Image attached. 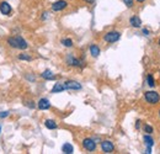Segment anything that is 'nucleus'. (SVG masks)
<instances>
[{"mask_svg":"<svg viewBox=\"0 0 160 154\" xmlns=\"http://www.w3.org/2000/svg\"><path fill=\"white\" fill-rule=\"evenodd\" d=\"M8 43L10 47L12 48H18V49H26L28 47L27 42L25 39L20 37V36H14V37H10L8 39Z\"/></svg>","mask_w":160,"mask_h":154,"instance_id":"1","label":"nucleus"},{"mask_svg":"<svg viewBox=\"0 0 160 154\" xmlns=\"http://www.w3.org/2000/svg\"><path fill=\"white\" fill-rule=\"evenodd\" d=\"M145 100H147V102H149V104H152V105H154V104H158L160 100V95L157 93V91H147L145 93Z\"/></svg>","mask_w":160,"mask_h":154,"instance_id":"2","label":"nucleus"},{"mask_svg":"<svg viewBox=\"0 0 160 154\" xmlns=\"http://www.w3.org/2000/svg\"><path fill=\"white\" fill-rule=\"evenodd\" d=\"M120 37H121V33L118 31H111V32H107V33L105 35L103 39H105L106 42H108V43H113V42L118 41Z\"/></svg>","mask_w":160,"mask_h":154,"instance_id":"3","label":"nucleus"},{"mask_svg":"<svg viewBox=\"0 0 160 154\" xmlns=\"http://www.w3.org/2000/svg\"><path fill=\"white\" fill-rule=\"evenodd\" d=\"M82 147L88 151V152H94L96 149V142L91 138H85L82 141Z\"/></svg>","mask_w":160,"mask_h":154,"instance_id":"4","label":"nucleus"},{"mask_svg":"<svg viewBox=\"0 0 160 154\" xmlns=\"http://www.w3.org/2000/svg\"><path fill=\"white\" fill-rule=\"evenodd\" d=\"M63 84H64L65 90H80L81 89V85L78 81H74V80H68Z\"/></svg>","mask_w":160,"mask_h":154,"instance_id":"5","label":"nucleus"},{"mask_svg":"<svg viewBox=\"0 0 160 154\" xmlns=\"http://www.w3.org/2000/svg\"><path fill=\"white\" fill-rule=\"evenodd\" d=\"M101 149L103 153H112L115 149V146L110 141H103V142H101Z\"/></svg>","mask_w":160,"mask_h":154,"instance_id":"6","label":"nucleus"},{"mask_svg":"<svg viewBox=\"0 0 160 154\" xmlns=\"http://www.w3.org/2000/svg\"><path fill=\"white\" fill-rule=\"evenodd\" d=\"M67 5H68V3H67L65 0H58V1L53 3L52 9H53L54 11H60V10L65 9V8H67Z\"/></svg>","mask_w":160,"mask_h":154,"instance_id":"7","label":"nucleus"},{"mask_svg":"<svg viewBox=\"0 0 160 154\" xmlns=\"http://www.w3.org/2000/svg\"><path fill=\"white\" fill-rule=\"evenodd\" d=\"M0 13L4 14V15H9V14L11 13V6H10V4L6 3V1L0 3Z\"/></svg>","mask_w":160,"mask_h":154,"instance_id":"8","label":"nucleus"},{"mask_svg":"<svg viewBox=\"0 0 160 154\" xmlns=\"http://www.w3.org/2000/svg\"><path fill=\"white\" fill-rule=\"evenodd\" d=\"M51 107V102L48 99H41L38 101V109L40 110H48Z\"/></svg>","mask_w":160,"mask_h":154,"instance_id":"9","label":"nucleus"},{"mask_svg":"<svg viewBox=\"0 0 160 154\" xmlns=\"http://www.w3.org/2000/svg\"><path fill=\"white\" fill-rule=\"evenodd\" d=\"M129 23L133 26V27H136V28H138L140 27V25H142V21L138 16H132L131 19H129Z\"/></svg>","mask_w":160,"mask_h":154,"instance_id":"10","label":"nucleus"},{"mask_svg":"<svg viewBox=\"0 0 160 154\" xmlns=\"http://www.w3.org/2000/svg\"><path fill=\"white\" fill-rule=\"evenodd\" d=\"M67 62H68L69 65H74V67H79V65H81V63H80L79 59L74 58L73 56H69V57L67 58Z\"/></svg>","mask_w":160,"mask_h":154,"instance_id":"11","label":"nucleus"},{"mask_svg":"<svg viewBox=\"0 0 160 154\" xmlns=\"http://www.w3.org/2000/svg\"><path fill=\"white\" fill-rule=\"evenodd\" d=\"M62 151H63V153L65 154H72L74 152V148H73V146L70 143H65V144H63Z\"/></svg>","mask_w":160,"mask_h":154,"instance_id":"12","label":"nucleus"},{"mask_svg":"<svg viewBox=\"0 0 160 154\" xmlns=\"http://www.w3.org/2000/svg\"><path fill=\"white\" fill-rule=\"evenodd\" d=\"M90 53L92 57H99L100 54V48L96 46V44H91L90 46Z\"/></svg>","mask_w":160,"mask_h":154,"instance_id":"13","label":"nucleus"},{"mask_svg":"<svg viewBox=\"0 0 160 154\" xmlns=\"http://www.w3.org/2000/svg\"><path fill=\"white\" fill-rule=\"evenodd\" d=\"M63 90H65V88H64V84L63 83H57L54 86H53V89H52V93H62Z\"/></svg>","mask_w":160,"mask_h":154,"instance_id":"14","label":"nucleus"},{"mask_svg":"<svg viewBox=\"0 0 160 154\" xmlns=\"http://www.w3.org/2000/svg\"><path fill=\"white\" fill-rule=\"evenodd\" d=\"M44 125H46V127H47L48 130H56V128H57V123H56L53 120H46Z\"/></svg>","mask_w":160,"mask_h":154,"instance_id":"15","label":"nucleus"},{"mask_svg":"<svg viewBox=\"0 0 160 154\" xmlns=\"http://www.w3.org/2000/svg\"><path fill=\"white\" fill-rule=\"evenodd\" d=\"M42 78H44V79H47V80H51V79H54V74L51 72V70H44L43 73H42Z\"/></svg>","mask_w":160,"mask_h":154,"instance_id":"16","label":"nucleus"},{"mask_svg":"<svg viewBox=\"0 0 160 154\" xmlns=\"http://www.w3.org/2000/svg\"><path fill=\"white\" fill-rule=\"evenodd\" d=\"M144 142H145V144H147L148 147H150V148L154 146V141H153V138L149 137V136H145V137H144Z\"/></svg>","mask_w":160,"mask_h":154,"instance_id":"17","label":"nucleus"},{"mask_svg":"<svg viewBox=\"0 0 160 154\" xmlns=\"http://www.w3.org/2000/svg\"><path fill=\"white\" fill-rule=\"evenodd\" d=\"M62 43H63V46H65V47H72V46H73V41L70 38L62 39Z\"/></svg>","mask_w":160,"mask_h":154,"instance_id":"18","label":"nucleus"},{"mask_svg":"<svg viewBox=\"0 0 160 154\" xmlns=\"http://www.w3.org/2000/svg\"><path fill=\"white\" fill-rule=\"evenodd\" d=\"M147 80H148V85H149V86H152V88H153V86L155 85L154 78H153V75H152V74H149V75L147 77Z\"/></svg>","mask_w":160,"mask_h":154,"instance_id":"19","label":"nucleus"},{"mask_svg":"<svg viewBox=\"0 0 160 154\" xmlns=\"http://www.w3.org/2000/svg\"><path fill=\"white\" fill-rule=\"evenodd\" d=\"M144 131H145L148 135H152V133H153V127L149 126V125H145V126H144Z\"/></svg>","mask_w":160,"mask_h":154,"instance_id":"20","label":"nucleus"},{"mask_svg":"<svg viewBox=\"0 0 160 154\" xmlns=\"http://www.w3.org/2000/svg\"><path fill=\"white\" fill-rule=\"evenodd\" d=\"M123 4H126L127 8H132L133 6V0H122Z\"/></svg>","mask_w":160,"mask_h":154,"instance_id":"21","label":"nucleus"},{"mask_svg":"<svg viewBox=\"0 0 160 154\" xmlns=\"http://www.w3.org/2000/svg\"><path fill=\"white\" fill-rule=\"evenodd\" d=\"M19 59H21V60H31L32 58L30 57V56H27V54H20Z\"/></svg>","mask_w":160,"mask_h":154,"instance_id":"22","label":"nucleus"},{"mask_svg":"<svg viewBox=\"0 0 160 154\" xmlns=\"http://www.w3.org/2000/svg\"><path fill=\"white\" fill-rule=\"evenodd\" d=\"M8 116H9V112H8V111H2V112H0V118L8 117Z\"/></svg>","mask_w":160,"mask_h":154,"instance_id":"23","label":"nucleus"},{"mask_svg":"<svg viewBox=\"0 0 160 154\" xmlns=\"http://www.w3.org/2000/svg\"><path fill=\"white\" fill-rule=\"evenodd\" d=\"M143 33H144L145 36H148V35H149V31H148L147 28H144V30H143Z\"/></svg>","mask_w":160,"mask_h":154,"instance_id":"24","label":"nucleus"},{"mask_svg":"<svg viewBox=\"0 0 160 154\" xmlns=\"http://www.w3.org/2000/svg\"><path fill=\"white\" fill-rule=\"evenodd\" d=\"M85 1H86L88 4H94V3H95V0H85Z\"/></svg>","mask_w":160,"mask_h":154,"instance_id":"25","label":"nucleus"},{"mask_svg":"<svg viewBox=\"0 0 160 154\" xmlns=\"http://www.w3.org/2000/svg\"><path fill=\"white\" fill-rule=\"evenodd\" d=\"M138 3H143V1H145V0H137Z\"/></svg>","mask_w":160,"mask_h":154,"instance_id":"26","label":"nucleus"},{"mask_svg":"<svg viewBox=\"0 0 160 154\" xmlns=\"http://www.w3.org/2000/svg\"><path fill=\"white\" fill-rule=\"evenodd\" d=\"M0 131H1V127H0Z\"/></svg>","mask_w":160,"mask_h":154,"instance_id":"27","label":"nucleus"},{"mask_svg":"<svg viewBox=\"0 0 160 154\" xmlns=\"http://www.w3.org/2000/svg\"><path fill=\"white\" fill-rule=\"evenodd\" d=\"M159 44H160V39H159Z\"/></svg>","mask_w":160,"mask_h":154,"instance_id":"28","label":"nucleus"},{"mask_svg":"<svg viewBox=\"0 0 160 154\" xmlns=\"http://www.w3.org/2000/svg\"><path fill=\"white\" fill-rule=\"evenodd\" d=\"M159 115H160V111H159Z\"/></svg>","mask_w":160,"mask_h":154,"instance_id":"29","label":"nucleus"}]
</instances>
